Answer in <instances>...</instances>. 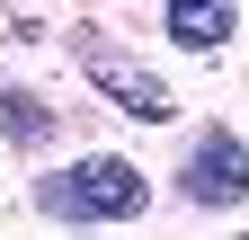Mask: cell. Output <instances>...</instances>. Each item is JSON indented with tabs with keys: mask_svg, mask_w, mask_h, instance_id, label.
Returning <instances> with one entry per match:
<instances>
[{
	"mask_svg": "<svg viewBox=\"0 0 249 240\" xmlns=\"http://www.w3.org/2000/svg\"><path fill=\"white\" fill-rule=\"evenodd\" d=\"M178 196L187 205H240L249 196V142L240 134H196V152H187V169H178Z\"/></svg>",
	"mask_w": 249,
	"mask_h": 240,
	"instance_id": "2",
	"label": "cell"
},
{
	"mask_svg": "<svg viewBox=\"0 0 249 240\" xmlns=\"http://www.w3.org/2000/svg\"><path fill=\"white\" fill-rule=\"evenodd\" d=\"M160 27H169L178 53H213V45L240 36V9H196V0H178V9H160Z\"/></svg>",
	"mask_w": 249,
	"mask_h": 240,
	"instance_id": "4",
	"label": "cell"
},
{
	"mask_svg": "<svg viewBox=\"0 0 249 240\" xmlns=\"http://www.w3.org/2000/svg\"><path fill=\"white\" fill-rule=\"evenodd\" d=\"M89 80H98V89H107L116 107H134L142 125H160V116H178V98H169V80H142V71H124V63H107V53L89 63Z\"/></svg>",
	"mask_w": 249,
	"mask_h": 240,
	"instance_id": "3",
	"label": "cell"
},
{
	"mask_svg": "<svg viewBox=\"0 0 249 240\" xmlns=\"http://www.w3.org/2000/svg\"><path fill=\"white\" fill-rule=\"evenodd\" d=\"M0 125H9V142H45L53 134V107L36 98V89H0Z\"/></svg>",
	"mask_w": 249,
	"mask_h": 240,
	"instance_id": "5",
	"label": "cell"
},
{
	"mask_svg": "<svg viewBox=\"0 0 249 240\" xmlns=\"http://www.w3.org/2000/svg\"><path fill=\"white\" fill-rule=\"evenodd\" d=\"M36 205L53 223H134L142 205H151V178L134 169V160H71V169H53V178H36Z\"/></svg>",
	"mask_w": 249,
	"mask_h": 240,
	"instance_id": "1",
	"label": "cell"
}]
</instances>
